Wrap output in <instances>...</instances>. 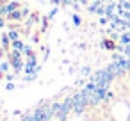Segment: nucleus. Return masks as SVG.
Wrapping results in <instances>:
<instances>
[{"mask_svg":"<svg viewBox=\"0 0 130 121\" xmlns=\"http://www.w3.org/2000/svg\"><path fill=\"white\" fill-rule=\"evenodd\" d=\"M11 43H13V41H11V38H9V34H7V32H4L2 36H0V45H2V48H4V50H7V48L11 46Z\"/></svg>","mask_w":130,"mask_h":121,"instance_id":"nucleus-1","label":"nucleus"},{"mask_svg":"<svg viewBox=\"0 0 130 121\" xmlns=\"http://www.w3.org/2000/svg\"><path fill=\"white\" fill-rule=\"evenodd\" d=\"M118 41H119V45H130V30H126V32L119 34Z\"/></svg>","mask_w":130,"mask_h":121,"instance_id":"nucleus-2","label":"nucleus"},{"mask_svg":"<svg viewBox=\"0 0 130 121\" xmlns=\"http://www.w3.org/2000/svg\"><path fill=\"white\" fill-rule=\"evenodd\" d=\"M25 45H27V43H23L22 39H16V41H13V43H11V50H20V52H23Z\"/></svg>","mask_w":130,"mask_h":121,"instance_id":"nucleus-3","label":"nucleus"},{"mask_svg":"<svg viewBox=\"0 0 130 121\" xmlns=\"http://www.w3.org/2000/svg\"><path fill=\"white\" fill-rule=\"evenodd\" d=\"M100 46L105 48V50H116V45H114L112 39H103V41L100 43Z\"/></svg>","mask_w":130,"mask_h":121,"instance_id":"nucleus-4","label":"nucleus"},{"mask_svg":"<svg viewBox=\"0 0 130 121\" xmlns=\"http://www.w3.org/2000/svg\"><path fill=\"white\" fill-rule=\"evenodd\" d=\"M7 34H9L11 41H16V39H20V32H18V29H9V30H7Z\"/></svg>","mask_w":130,"mask_h":121,"instance_id":"nucleus-5","label":"nucleus"},{"mask_svg":"<svg viewBox=\"0 0 130 121\" xmlns=\"http://www.w3.org/2000/svg\"><path fill=\"white\" fill-rule=\"evenodd\" d=\"M57 14H59V6H54V7L50 9V13H48V18L52 20V18H55Z\"/></svg>","mask_w":130,"mask_h":121,"instance_id":"nucleus-6","label":"nucleus"},{"mask_svg":"<svg viewBox=\"0 0 130 121\" xmlns=\"http://www.w3.org/2000/svg\"><path fill=\"white\" fill-rule=\"evenodd\" d=\"M20 11H22V16H23V20H27L29 16H30V9L25 6V7H20Z\"/></svg>","mask_w":130,"mask_h":121,"instance_id":"nucleus-7","label":"nucleus"},{"mask_svg":"<svg viewBox=\"0 0 130 121\" xmlns=\"http://www.w3.org/2000/svg\"><path fill=\"white\" fill-rule=\"evenodd\" d=\"M71 20H73V23H75L77 27H80V25H82V18H80L78 14H71Z\"/></svg>","mask_w":130,"mask_h":121,"instance_id":"nucleus-8","label":"nucleus"},{"mask_svg":"<svg viewBox=\"0 0 130 121\" xmlns=\"http://www.w3.org/2000/svg\"><path fill=\"white\" fill-rule=\"evenodd\" d=\"M41 22H43V25H41V30L45 32V30L48 29V22H50V18H48V16H43V18H41Z\"/></svg>","mask_w":130,"mask_h":121,"instance_id":"nucleus-9","label":"nucleus"},{"mask_svg":"<svg viewBox=\"0 0 130 121\" xmlns=\"http://www.w3.org/2000/svg\"><path fill=\"white\" fill-rule=\"evenodd\" d=\"M9 66H11V62H9V61H6V62L0 64V70H2V71H9Z\"/></svg>","mask_w":130,"mask_h":121,"instance_id":"nucleus-10","label":"nucleus"},{"mask_svg":"<svg viewBox=\"0 0 130 121\" xmlns=\"http://www.w3.org/2000/svg\"><path fill=\"white\" fill-rule=\"evenodd\" d=\"M30 54H34L32 48H30V45H25V48H23V55L27 57V55H30Z\"/></svg>","mask_w":130,"mask_h":121,"instance_id":"nucleus-11","label":"nucleus"},{"mask_svg":"<svg viewBox=\"0 0 130 121\" xmlns=\"http://www.w3.org/2000/svg\"><path fill=\"white\" fill-rule=\"evenodd\" d=\"M98 23H100V25H107V23H109V18H107V16H100Z\"/></svg>","mask_w":130,"mask_h":121,"instance_id":"nucleus-12","label":"nucleus"},{"mask_svg":"<svg viewBox=\"0 0 130 121\" xmlns=\"http://www.w3.org/2000/svg\"><path fill=\"white\" fill-rule=\"evenodd\" d=\"M48 2H50L52 6H61V4H62V0H48Z\"/></svg>","mask_w":130,"mask_h":121,"instance_id":"nucleus-13","label":"nucleus"},{"mask_svg":"<svg viewBox=\"0 0 130 121\" xmlns=\"http://www.w3.org/2000/svg\"><path fill=\"white\" fill-rule=\"evenodd\" d=\"M6 89H7V91H13V89H14V84H7Z\"/></svg>","mask_w":130,"mask_h":121,"instance_id":"nucleus-14","label":"nucleus"},{"mask_svg":"<svg viewBox=\"0 0 130 121\" xmlns=\"http://www.w3.org/2000/svg\"><path fill=\"white\" fill-rule=\"evenodd\" d=\"M32 41H34V43H39V36H38V34H36V36H34V38H32Z\"/></svg>","mask_w":130,"mask_h":121,"instance_id":"nucleus-15","label":"nucleus"},{"mask_svg":"<svg viewBox=\"0 0 130 121\" xmlns=\"http://www.w3.org/2000/svg\"><path fill=\"white\" fill-rule=\"evenodd\" d=\"M89 73H91V70H89V68L86 66V68H84V75H89Z\"/></svg>","mask_w":130,"mask_h":121,"instance_id":"nucleus-16","label":"nucleus"},{"mask_svg":"<svg viewBox=\"0 0 130 121\" xmlns=\"http://www.w3.org/2000/svg\"><path fill=\"white\" fill-rule=\"evenodd\" d=\"M100 2H103V4H109V2H112V0H100Z\"/></svg>","mask_w":130,"mask_h":121,"instance_id":"nucleus-17","label":"nucleus"},{"mask_svg":"<svg viewBox=\"0 0 130 121\" xmlns=\"http://www.w3.org/2000/svg\"><path fill=\"white\" fill-rule=\"evenodd\" d=\"M11 2H20V0H11Z\"/></svg>","mask_w":130,"mask_h":121,"instance_id":"nucleus-18","label":"nucleus"},{"mask_svg":"<svg viewBox=\"0 0 130 121\" xmlns=\"http://www.w3.org/2000/svg\"><path fill=\"white\" fill-rule=\"evenodd\" d=\"M93 2H100V0H93Z\"/></svg>","mask_w":130,"mask_h":121,"instance_id":"nucleus-19","label":"nucleus"},{"mask_svg":"<svg viewBox=\"0 0 130 121\" xmlns=\"http://www.w3.org/2000/svg\"><path fill=\"white\" fill-rule=\"evenodd\" d=\"M0 50H2V45H0Z\"/></svg>","mask_w":130,"mask_h":121,"instance_id":"nucleus-20","label":"nucleus"}]
</instances>
